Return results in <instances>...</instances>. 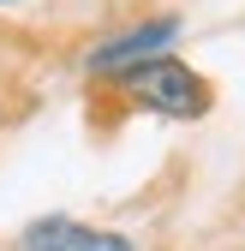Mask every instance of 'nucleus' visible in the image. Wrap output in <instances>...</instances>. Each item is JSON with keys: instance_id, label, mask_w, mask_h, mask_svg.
<instances>
[{"instance_id": "2", "label": "nucleus", "mask_w": 245, "mask_h": 251, "mask_svg": "<svg viewBox=\"0 0 245 251\" xmlns=\"http://www.w3.org/2000/svg\"><path fill=\"white\" fill-rule=\"evenodd\" d=\"M179 36V24L173 18H156V24H138V30H126V36H114V42H102L96 54H90V66L96 72H138V66H149V60H162V48Z\"/></svg>"}, {"instance_id": "3", "label": "nucleus", "mask_w": 245, "mask_h": 251, "mask_svg": "<svg viewBox=\"0 0 245 251\" xmlns=\"http://www.w3.org/2000/svg\"><path fill=\"white\" fill-rule=\"evenodd\" d=\"M18 251H132L120 233H96V227H78V222H60V215H48V222L24 227Z\"/></svg>"}, {"instance_id": "1", "label": "nucleus", "mask_w": 245, "mask_h": 251, "mask_svg": "<svg viewBox=\"0 0 245 251\" xmlns=\"http://www.w3.org/2000/svg\"><path fill=\"white\" fill-rule=\"evenodd\" d=\"M132 96H138V102H149L156 114L197 120V114L209 108V84H203L192 66H179L173 54H162V60H149V66H138V72H132Z\"/></svg>"}]
</instances>
